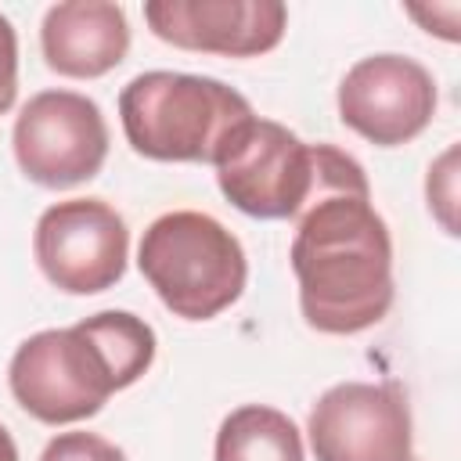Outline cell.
<instances>
[{
    "mask_svg": "<svg viewBox=\"0 0 461 461\" xmlns=\"http://www.w3.org/2000/svg\"><path fill=\"white\" fill-rule=\"evenodd\" d=\"M18 97V36L14 25L0 14V115L11 112Z\"/></svg>",
    "mask_w": 461,
    "mask_h": 461,
    "instance_id": "cell-15",
    "label": "cell"
},
{
    "mask_svg": "<svg viewBox=\"0 0 461 461\" xmlns=\"http://www.w3.org/2000/svg\"><path fill=\"white\" fill-rule=\"evenodd\" d=\"M339 119L378 148L414 140L436 115V79L407 54H371L339 83Z\"/></svg>",
    "mask_w": 461,
    "mask_h": 461,
    "instance_id": "cell-9",
    "label": "cell"
},
{
    "mask_svg": "<svg viewBox=\"0 0 461 461\" xmlns=\"http://www.w3.org/2000/svg\"><path fill=\"white\" fill-rule=\"evenodd\" d=\"M119 119L130 148L144 158L216 166L256 112L212 76L155 68L122 86Z\"/></svg>",
    "mask_w": 461,
    "mask_h": 461,
    "instance_id": "cell-4",
    "label": "cell"
},
{
    "mask_svg": "<svg viewBox=\"0 0 461 461\" xmlns=\"http://www.w3.org/2000/svg\"><path fill=\"white\" fill-rule=\"evenodd\" d=\"M137 267L162 306L184 321H212L234 306L249 281L241 241L209 212L176 209L148 223Z\"/></svg>",
    "mask_w": 461,
    "mask_h": 461,
    "instance_id": "cell-5",
    "label": "cell"
},
{
    "mask_svg": "<svg viewBox=\"0 0 461 461\" xmlns=\"http://www.w3.org/2000/svg\"><path fill=\"white\" fill-rule=\"evenodd\" d=\"M216 461H306L299 425L267 403L234 407L216 429Z\"/></svg>",
    "mask_w": 461,
    "mask_h": 461,
    "instance_id": "cell-12",
    "label": "cell"
},
{
    "mask_svg": "<svg viewBox=\"0 0 461 461\" xmlns=\"http://www.w3.org/2000/svg\"><path fill=\"white\" fill-rule=\"evenodd\" d=\"M288 249L299 310L321 335L375 328L393 306V238L371 198H324L295 220Z\"/></svg>",
    "mask_w": 461,
    "mask_h": 461,
    "instance_id": "cell-2",
    "label": "cell"
},
{
    "mask_svg": "<svg viewBox=\"0 0 461 461\" xmlns=\"http://www.w3.org/2000/svg\"><path fill=\"white\" fill-rule=\"evenodd\" d=\"M32 256L43 277L68 295H97L122 281L130 259L126 220L101 198H65L40 212Z\"/></svg>",
    "mask_w": 461,
    "mask_h": 461,
    "instance_id": "cell-7",
    "label": "cell"
},
{
    "mask_svg": "<svg viewBox=\"0 0 461 461\" xmlns=\"http://www.w3.org/2000/svg\"><path fill=\"white\" fill-rule=\"evenodd\" d=\"M0 461H18V447H14V436L0 425Z\"/></svg>",
    "mask_w": 461,
    "mask_h": 461,
    "instance_id": "cell-17",
    "label": "cell"
},
{
    "mask_svg": "<svg viewBox=\"0 0 461 461\" xmlns=\"http://www.w3.org/2000/svg\"><path fill=\"white\" fill-rule=\"evenodd\" d=\"M40 50L47 68L65 79H101L130 50L126 11L108 0L54 4L40 25Z\"/></svg>",
    "mask_w": 461,
    "mask_h": 461,
    "instance_id": "cell-11",
    "label": "cell"
},
{
    "mask_svg": "<svg viewBox=\"0 0 461 461\" xmlns=\"http://www.w3.org/2000/svg\"><path fill=\"white\" fill-rule=\"evenodd\" d=\"M407 14H411L425 32H436V36H443L447 43L457 40V14H461L457 4H439V7H418V4H411Z\"/></svg>",
    "mask_w": 461,
    "mask_h": 461,
    "instance_id": "cell-16",
    "label": "cell"
},
{
    "mask_svg": "<svg viewBox=\"0 0 461 461\" xmlns=\"http://www.w3.org/2000/svg\"><path fill=\"white\" fill-rule=\"evenodd\" d=\"M317 461H411V407L393 382H339L306 418Z\"/></svg>",
    "mask_w": 461,
    "mask_h": 461,
    "instance_id": "cell-8",
    "label": "cell"
},
{
    "mask_svg": "<svg viewBox=\"0 0 461 461\" xmlns=\"http://www.w3.org/2000/svg\"><path fill=\"white\" fill-rule=\"evenodd\" d=\"M223 198L256 220H299L324 198H371L364 166L335 144H306L274 119H252L212 166Z\"/></svg>",
    "mask_w": 461,
    "mask_h": 461,
    "instance_id": "cell-3",
    "label": "cell"
},
{
    "mask_svg": "<svg viewBox=\"0 0 461 461\" xmlns=\"http://www.w3.org/2000/svg\"><path fill=\"white\" fill-rule=\"evenodd\" d=\"M40 461H126V454L97 432H58L43 447Z\"/></svg>",
    "mask_w": 461,
    "mask_h": 461,
    "instance_id": "cell-14",
    "label": "cell"
},
{
    "mask_svg": "<svg viewBox=\"0 0 461 461\" xmlns=\"http://www.w3.org/2000/svg\"><path fill=\"white\" fill-rule=\"evenodd\" d=\"M18 169L50 191L86 184L108 158V122L97 101L76 90H40L14 119Z\"/></svg>",
    "mask_w": 461,
    "mask_h": 461,
    "instance_id": "cell-6",
    "label": "cell"
},
{
    "mask_svg": "<svg viewBox=\"0 0 461 461\" xmlns=\"http://www.w3.org/2000/svg\"><path fill=\"white\" fill-rule=\"evenodd\" d=\"M155 328L130 310H101L72 328L29 335L11 364L7 385L25 414L43 425L94 418L112 393L133 385L155 360Z\"/></svg>",
    "mask_w": 461,
    "mask_h": 461,
    "instance_id": "cell-1",
    "label": "cell"
},
{
    "mask_svg": "<svg viewBox=\"0 0 461 461\" xmlns=\"http://www.w3.org/2000/svg\"><path fill=\"white\" fill-rule=\"evenodd\" d=\"M148 29L180 50L220 58H259L288 29L281 0H148Z\"/></svg>",
    "mask_w": 461,
    "mask_h": 461,
    "instance_id": "cell-10",
    "label": "cell"
},
{
    "mask_svg": "<svg viewBox=\"0 0 461 461\" xmlns=\"http://www.w3.org/2000/svg\"><path fill=\"white\" fill-rule=\"evenodd\" d=\"M425 198L432 216L443 223L447 234H457V148H447L432 166L425 180Z\"/></svg>",
    "mask_w": 461,
    "mask_h": 461,
    "instance_id": "cell-13",
    "label": "cell"
}]
</instances>
